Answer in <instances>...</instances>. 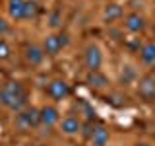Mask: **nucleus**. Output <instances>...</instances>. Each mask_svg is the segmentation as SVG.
Instances as JSON below:
<instances>
[{
	"mask_svg": "<svg viewBox=\"0 0 155 146\" xmlns=\"http://www.w3.org/2000/svg\"><path fill=\"white\" fill-rule=\"evenodd\" d=\"M25 2L27 0H10L8 12L14 19H25Z\"/></svg>",
	"mask_w": 155,
	"mask_h": 146,
	"instance_id": "9",
	"label": "nucleus"
},
{
	"mask_svg": "<svg viewBox=\"0 0 155 146\" xmlns=\"http://www.w3.org/2000/svg\"><path fill=\"white\" fill-rule=\"evenodd\" d=\"M138 146H149V144H138Z\"/></svg>",
	"mask_w": 155,
	"mask_h": 146,
	"instance_id": "20",
	"label": "nucleus"
},
{
	"mask_svg": "<svg viewBox=\"0 0 155 146\" xmlns=\"http://www.w3.org/2000/svg\"><path fill=\"white\" fill-rule=\"evenodd\" d=\"M140 57H142V61L145 64L153 66L155 64V43H145L142 47V51H140Z\"/></svg>",
	"mask_w": 155,
	"mask_h": 146,
	"instance_id": "11",
	"label": "nucleus"
},
{
	"mask_svg": "<svg viewBox=\"0 0 155 146\" xmlns=\"http://www.w3.org/2000/svg\"><path fill=\"white\" fill-rule=\"evenodd\" d=\"M91 140H93L95 146H105L107 142H109V130H107L105 127H97V129H93Z\"/></svg>",
	"mask_w": 155,
	"mask_h": 146,
	"instance_id": "13",
	"label": "nucleus"
},
{
	"mask_svg": "<svg viewBox=\"0 0 155 146\" xmlns=\"http://www.w3.org/2000/svg\"><path fill=\"white\" fill-rule=\"evenodd\" d=\"M84 61H85V66L89 68V72L99 70L101 61H103L99 47H95V45H89V47H87V49H85V53H84Z\"/></svg>",
	"mask_w": 155,
	"mask_h": 146,
	"instance_id": "3",
	"label": "nucleus"
},
{
	"mask_svg": "<svg viewBox=\"0 0 155 146\" xmlns=\"http://www.w3.org/2000/svg\"><path fill=\"white\" fill-rule=\"evenodd\" d=\"M124 26L128 31H132V33H138V31H142V29L145 27V22H143V18L140 16V14H128L124 19Z\"/></svg>",
	"mask_w": 155,
	"mask_h": 146,
	"instance_id": "8",
	"label": "nucleus"
},
{
	"mask_svg": "<svg viewBox=\"0 0 155 146\" xmlns=\"http://www.w3.org/2000/svg\"><path fill=\"white\" fill-rule=\"evenodd\" d=\"M80 121L76 119V117H72V115H68L62 119V130H64L66 134H76L78 130H80Z\"/></svg>",
	"mask_w": 155,
	"mask_h": 146,
	"instance_id": "12",
	"label": "nucleus"
},
{
	"mask_svg": "<svg viewBox=\"0 0 155 146\" xmlns=\"http://www.w3.org/2000/svg\"><path fill=\"white\" fill-rule=\"evenodd\" d=\"M10 31V27H8V23L4 22L2 18H0V35H4V33H8Z\"/></svg>",
	"mask_w": 155,
	"mask_h": 146,
	"instance_id": "18",
	"label": "nucleus"
},
{
	"mask_svg": "<svg viewBox=\"0 0 155 146\" xmlns=\"http://www.w3.org/2000/svg\"><path fill=\"white\" fill-rule=\"evenodd\" d=\"M37 14H39V4H37V2H31V0H27V2H25V19L35 18Z\"/></svg>",
	"mask_w": 155,
	"mask_h": 146,
	"instance_id": "16",
	"label": "nucleus"
},
{
	"mask_svg": "<svg viewBox=\"0 0 155 146\" xmlns=\"http://www.w3.org/2000/svg\"><path fill=\"white\" fill-rule=\"evenodd\" d=\"M58 121V111L54 109V107H43L41 109V123L45 127H52Z\"/></svg>",
	"mask_w": 155,
	"mask_h": 146,
	"instance_id": "10",
	"label": "nucleus"
},
{
	"mask_svg": "<svg viewBox=\"0 0 155 146\" xmlns=\"http://www.w3.org/2000/svg\"><path fill=\"white\" fill-rule=\"evenodd\" d=\"M51 26H52V27H58V26H60V19H58V12L52 14V18H51Z\"/></svg>",
	"mask_w": 155,
	"mask_h": 146,
	"instance_id": "19",
	"label": "nucleus"
},
{
	"mask_svg": "<svg viewBox=\"0 0 155 146\" xmlns=\"http://www.w3.org/2000/svg\"><path fill=\"white\" fill-rule=\"evenodd\" d=\"M18 127L21 129H31V127H37L41 123V111L35 109V107H29V109H21L16 119Z\"/></svg>",
	"mask_w": 155,
	"mask_h": 146,
	"instance_id": "2",
	"label": "nucleus"
},
{
	"mask_svg": "<svg viewBox=\"0 0 155 146\" xmlns=\"http://www.w3.org/2000/svg\"><path fill=\"white\" fill-rule=\"evenodd\" d=\"M43 58H45V51H43L39 45H29L25 49V61L29 62V64L37 66L43 62Z\"/></svg>",
	"mask_w": 155,
	"mask_h": 146,
	"instance_id": "7",
	"label": "nucleus"
},
{
	"mask_svg": "<svg viewBox=\"0 0 155 146\" xmlns=\"http://www.w3.org/2000/svg\"><path fill=\"white\" fill-rule=\"evenodd\" d=\"M68 94H70V88H68L66 82L52 80L51 84H48V96H51L52 99H64Z\"/></svg>",
	"mask_w": 155,
	"mask_h": 146,
	"instance_id": "6",
	"label": "nucleus"
},
{
	"mask_svg": "<svg viewBox=\"0 0 155 146\" xmlns=\"http://www.w3.org/2000/svg\"><path fill=\"white\" fill-rule=\"evenodd\" d=\"M68 43V37L66 35H48L45 39V45H43V51L47 55H56L62 47Z\"/></svg>",
	"mask_w": 155,
	"mask_h": 146,
	"instance_id": "5",
	"label": "nucleus"
},
{
	"mask_svg": "<svg viewBox=\"0 0 155 146\" xmlns=\"http://www.w3.org/2000/svg\"><path fill=\"white\" fill-rule=\"evenodd\" d=\"M122 16V8L118 6V4H109V6L105 8V19L107 22H114V19H118Z\"/></svg>",
	"mask_w": 155,
	"mask_h": 146,
	"instance_id": "15",
	"label": "nucleus"
},
{
	"mask_svg": "<svg viewBox=\"0 0 155 146\" xmlns=\"http://www.w3.org/2000/svg\"><path fill=\"white\" fill-rule=\"evenodd\" d=\"M8 55H10V47L6 45V41L0 39V61H2V58H8Z\"/></svg>",
	"mask_w": 155,
	"mask_h": 146,
	"instance_id": "17",
	"label": "nucleus"
},
{
	"mask_svg": "<svg viewBox=\"0 0 155 146\" xmlns=\"http://www.w3.org/2000/svg\"><path fill=\"white\" fill-rule=\"evenodd\" d=\"M87 84L91 88H103V86H107V78L101 74L99 70H93V72H89V76H87Z\"/></svg>",
	"mask_w": 155,
	"mask_h": 146,
	"instance_id": "14",
	"label": "nucleus"
},
{
	"mask_svg": "<svg viewBox=\"0 0 155 146\" xmlns=\"http://www.w3.org/2000/svg\"><path fill=\"white\" fill-rule=\"evenodd\" d=\"M138 94L142 99L151 101L155 99V78L153 76H143L138 84Z\"/></svg>",
	"mask_w": 155,
	"mask_h": 146,
	"instance_id": "4",
	"label": "nucleus"
},
{
	"mask_svg": "<svg viewBox=\"0 0 155 146\" xmlns=\"http://www.w3.org/2000/svg\"><path fill=\"white\" fill-rule=\"evenodd\" d=\"M25 92L19 82H6L0 88V103L6 105L12 111H21V107L25 105Z\"/></svg>",
	"mask_w": 155,
	"mask_h": 146,
	"instance_id": "1",
	"label": "nucleus"
},
{
	"mask_svg": "<svg viewBox=\"0 0 155 146\" xmlns=\"http://www.w3.org/2000/svg\"><path fill=\"white\" fill-rule=\"evenodd\" d=\"M31 2H37V0H31Z\"/></svg>",
	"mask_w": 155,
	"mask_h": 146,
	"instance_id": "21",
	"label": "nucleus"
}]
</instances>
